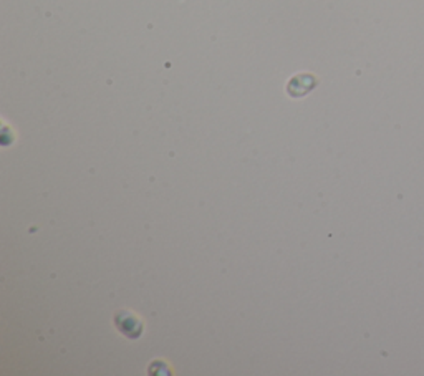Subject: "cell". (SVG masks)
<instances>
[{
	"label": "cell",
	"mask_w": 424,
	"mask_h": 376,
	"mask_svg": "<svg viewBox=\"0 0 424 376\" xmlns=\"http://www.w3.org/2000/svg\"><path fill=\"white\" fill-rule=\"evenodd\" d=\"M115 322L118 330L121 334L127 335L128 338H138V336L142 334V322L135 313H128V312L116 313Z\"/></svg>",
	"instance_id": "1"
}]
</instances>
